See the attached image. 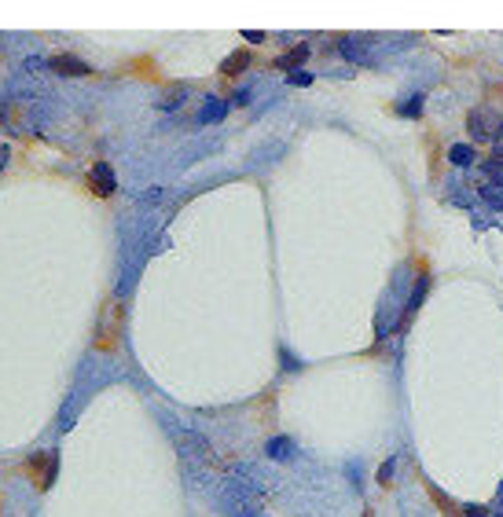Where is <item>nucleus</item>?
<instances>
[{
  "mask_svg": "<svg viewBox=\"0 0 503 517\" xmlns=\"http://www.w3.org/2000/svg\"><path fill=\"white\" fill-rule=\"evenodd\" d=\"M448 158H452V166L466 169V166H474V161H478V151L470 147V143H452V147H448Z\"/></svg>",
  "mask_w": 503,
  "mask_h": 517,
  "instance_id": "obj_10",
  "label": "nucleus"
},
{
  "mask_svg": "<svg viewBox=\"0 0 503 517\" xmlns=\"http://www.w3.org/2000/svg\"><path fill=\"white\" fill-rule=\"evenodd\" d=\"M349 484L356 492H364V470H360V462H349Z\"/></svg>",
  "mask_w": 503,
  "mask_h": 517,
  "instance_id": "obj_15",
  "label": "nucleus"
},
{
  "mask_svg": "<svg viewBox=\"0 0 503 517\" xmlns=\"http://www.w3.org/2000/svg\"><path fill=\"white\" fill-rule=\"evenodd\" d=\"M55 474H59V451L52 448L44 455V470H41V488H52L55 484Z\"/></svg>",
  "mask_w": 503,
  "mask_h": 517,
  "instance_id": "obj_12",
  "label": "nucleus"
},
{
  "mask_svg": "<svg viewBox=\"0 0 503 517\" xmlns=\"http://www.w3.org/2000/svg\"><path fill=\"white\" fill-rule=\"evenodd\" d=\"M305 59H309V44L301 41V44H294V48H287L283 55H275L272 67H275V70H287V74H298Z\"/></svg>",
  "mask_w": 503,
  "mask_h": 517,
  "instance_id": "obj_4",
  "label": "nucleus"
},
{
  "mask_svg": "<svg viewBox=\"0 0 503 517\" xmlns=\"http://www.w3.org/2000/svg\"><path fill=\"white\" fill-rule=\"evenodd\" d=\"M275 352H280V367L287 370V375H294V370H301V367H305V363H301L298 356H294V352L287 349V345H280V349H275Z\"/></svg>",
  "mask_w": 503,
  "mask_h": 517,
  "instance_id": "obj_13",
  "label": "nucleus"
},
{
  "mask_svg": "<svg viewBox=\"0 0 503 517\" xmlns=\"http://www.w3.org/2000/svg\"><path fill=\"white\" fill-rule=\"evenodd\" d=\"M247 67H250V52H239V48H235L232 55H224V62H221V74H224V77H239V74L247 70Z\"/></svg>",
  "mask_w": 503,
  "mask_h": 517,
  "instance_id": "obj_8",
  "label": "nucleus"
},
{
  "mask_svg": "<svg viewBox=\"0 0 503 517\" xmlns=\"http://www.w3.org/2000/svg\"><path fill=\"white\" fill-rule=\"evenodd\" d=\"M342 55L349 59V62H371L367 59V41H360V37H342Z\"/></svg>",
  "mask_w": 503,
  "mask_h": 517,
  "instance_id": "obj_9",
  "label": "nucleus"
},
{
  "mask_svg": "<svg viewBox=\"0 0 503 517\" xmlns=\"http://www.w3.org/2000/svg\"><path fill=\"white\" fill-rule=\"evenodd\" d=\"M48 70H55L63 77H85V74H92L89 62L81 55H74V52H55L52 59H48Z\"/></svg>",
  "mask_w": 503,
  "mask_h": 517,
  "instance_id": "obj_1",
  "label": "nucleus"
},
{
  "mask_svg": "<svg viewBox=\"0 0 503 517\" xmlns=\"http://www.w3.org/2000/svg\"><path fill=\"white\" fill-rule=\"evenodd\" d=\"M463 510H466V517H489V506H474V503H470Z\"/></svg>",
  "mask_w": 503,
  "mask_h": 517,
  "instance_id": "obj_18",
  "label": "nucleus"
},
{
  "mask_svg": "<svg viewBox=\"0 0 503 517\" xmlns=\"http://www.w3.org/2000/svg\"><path fill=\"white\" fill-rule=\"evenodd\" d=\"M242 41H250V44H261V41H265V34H261V29H247V34H242Z\"/></svg>",
  "mask_w": 503,
  "mask_h": 517,
  "instance_id": "obj_19",
  "label": "nucleus"
},
{
  "mask_svg": "<svg viewBox=\"0 0 503 517\" xmlns=\"http://www.w3.org/2000/svg\"><path fill=\"white\" fill-rule=\"evenodd\" d=\"M364 517H375V513H371V510H364Z\"/></svg>",
  "mask_w": 503,
  "mask_h": 517,
  "instance_id": "obj_21",
  "label": "nucleus"
},
{
  "mask_svg": "<svg viewBox=\"0 0 503 517\" xmlns=\"http://www.w3.org/2000/svg\"><path fill=\"white\" fill-rule=\"evenodd\" d=\"M0 166H8V147H0Z\"/></svg>",
  "mask_w": 503,
  "mask_h": 517,
  "instance_id": "obj_20",
  "label": "nucleus"
},
{
  "mask_svg": "<svg viewBox=\"0 0 503 517\" xmlns=\"http://www.w3.org/2000/svg\"><path fill=\"white\" fill-rule=\"evenodd\" d=\"M393 470H397V455H389V459H386V462L379 466V474H375V481L382 484V488H386L389 481H393Z\"/></svg>",
  "mask_w": 503,
  "mask_h": 517,
  "instance_id": "obj_14",
  "label": "nucleus"
},
{
  "mask_svg": "<svg viewBox=\"0 0 503 517\" xmlns=\"http://www.w3.org/2000/svg\"><path fill=\"white\" fill-rule=\"evenodd\" d=\"M287 81H290V85H294V88H309V85H313V74L298 70V74H287Z\"/></svg>",
  "mask_w": 503,
  "mask_h": 517,
  "instance_id": "obj_17",
  "label": "nucleus"
},
{
  "mask_svg": "<svg viewBox=\"0 0 503 517\" xmlns=\"http://www.w3.org/2000/svg\"><path fill=\"white\" fill-rule=\"evenodd\" d=\"M470 133H474L478 140L481 136H499L503 133V118L492 114L489 107H478V110H470Z\"/></svg>",
  "mask_w": 503,
  "mask_h": 517,
  "instance_id": "obj_2",
  "label": "nucleus"
},
{
  "mask_svg": "<svg viewBox=\"0 0 503 517\" xmlns=\"http://www.w3.org/2000/svg\"><path fill=\"white\" fill-rule=\"evenodd\" d=\"M250 517H265V513H250Z\"/></svg>",
  "mask_w": 503,
  "mask_h": 517,
  "instance_id": "obj_22",
  "label": "nucleus"
},
{
  "mask_svg": "<svg viewBox=\"0 0 503 517\" xmlns=\"http://www.w3.org/2000/svg\"><path fill=\"white\" fill-rule=\"evenodd\" d=\"M247 103H250V85H242V88H235V92H232L228 107H247Z\"/></svg>",
  "mask_w": 503,
  "mask_h": 517,
  "instance_id": "obj_16",
  "label": "nucleus"
},
{
  "mask_svg": "<svg viewBox=\"0 0 503 517\" xmlns=\"http://www.w3.org/2000/svg\"><path fill=\"white\" fill-rule=\"evenodd\" d=\"M423 107H426V95L415 92V95H404V100L397 103V114L400 118H419V114H423Z\"/></svg>",
  "mask_w": 503,
  "mask_h": 517,
  "instance_id": "obj_11",
  "label": "nucleus"
},
{
  "mask_svg": "<svg viewBox=\"0 0 503 517\" xmlns=\"http://www.w3.org/2000/svg\"><path fill=\"white\" fill-rule=\"evenodd\" d=\"M224 114H228V103H224L221 95H206V103H202L199 114H195V121L199 125H217V121H224Z\"/></svg>",
  "mask_w": 503,
  "mask_h": 517,
  "instance_id": "obj_6",
  "label": "nucleus"
},
{
  "mask_svg": "<svg viewBox=\"0 0 503 517\" xmlns=\"http://www.w3.org/2000/svg\"><path fill=\"white\" fill-rule=\"evenodd\" d=\"M294 451H298V444H294V437H287V433L268 437V444H265V455L272 462H290V459H294Z\"/></svg>",
  "mask_w": 503,
  "mask_h": 517,
  "instance_id": "obj_5",
  "label": "nucleus"
},
{
  "mask_svg": "<svg viewBox=\"0 0 503 517\" xmlns=\"http://www.w3.org/2000/svg\"><path fill=\"white\" fill-rule=\"evenodd\" d=\"M426 290H430V276H419V286L412 290V297H408V304H404L400 327H408V319L415 316V309H419V304H423V297H426Z\"/></svg>",
  "mask_w": 503,
  "mask_h": 517,
  "instance_id": "obj_7",
  "label": "nucleus"
},
{
  "mask_svg": "<svg viewBox=\"0 0 503 517\" xmlns=\"http://www.w3.org/2000/svg\"><path fill=\"white\" fill-rule=\"evenodd\" d=\"M89 184H92V191H96L100 199L115 195V187H118V180H115V169H110L107 161H96V166H92V173H89Z\"/></svg>",
  "mask_w": 503,
  "mask_h": 517,
  "instance_id": "obj_3",
  "label": "nucleus"
}]
</instances>
